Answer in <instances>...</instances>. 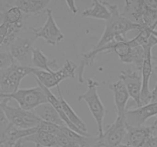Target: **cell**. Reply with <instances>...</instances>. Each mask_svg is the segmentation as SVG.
<instances>
[{"instance_id": "4", "label": "cell", "mask_w": 157, "mask_h": 147, "mask_svg": "<svg viewBox=\"0 0 157 147\" xmlns=\"http://www.w3.org/2000/svg\"><path fill=\"white\" fill-rule=\"evenodd\" d=\"M34 67L21 65L14 62L11 66L0 71V93L6 95L19 90L21 81L34 71Z\"/></svg>"}, {"instance_id": "15", "label": "cell", "mask_w": 157, "mask_h": 147, "mask_svg": "<svg viewBox=\"0 0 157 147\" xmlns=\"http://www.w3.org/2000/svg\"><path fill=\"white\" fill-rule=\"evenodd\" d=\"M144 0H126L125 6L121 13L122 16L130 22L141 25L143 23Z\"/></svg>"}, {"instance_id": "26", "label": "cell", "mask_w": 157, "mask_h": 147, "mask_svg": "<svg viewBox=\"0 0 157 147\" xmlns=\"http://www.w3.org/2000/svg\"><path fill=\"white\" fill-rule=\"evenodd\" d=\"M14 62L10 52L0 51V71L11 66Z\"/></svg>"}, {"instance_id": "19", "label": "cell", "mask_w": 157, "mask_h": 147, "mask_svg": "<svg viewBox=\"0 0 157 147\" xmlns=\"http://www.w3.org/2000/svg\"><path fill=\"white\" fill-rule=\"evenodd\" d=\"M82 16L86 18L100 19L106 22L111 16V13L106 5V2L93 0L92 6L83 10Z\"/></svg>"}, {"instance_id": "1", "label": "cell", "mask_w": 157, "mask_h": 147, "mask_svg": "<svg viewBox=\"0 0 157 147\" xmlns=\"http://www.w3.org/2000/svg\"><path fill=\"white\" fill-rule=\"evenodd\" d=\"M106 5L111 13V16L106 21L105 30L94 48H102L113 41H126V34L129 31H139L140 28V25L130 22L122 16L117 5L107 2Z\"/></svg>"}, {"instance_id": "2", "label": "cell", "mask_w": 157, "mask_h": 147, "mask_svg": "<svg viewBox=\"0 0 157 147\" xmlns=\"http://www.w3.org/2000/svg\"><path fill=\"white\" fill-rule=\"evenodd\" d=\"M88 88L84 94L78 97V101L83 100L86 103L90 113L93 115L96 123L98 129V139L102 137L104 133L103 122L105 116V108L103 103L101 100L98 94V87L99 86V82L93 79L89 78L87 81Z\"/></svg>"}, {"instance_id": "33", "label": "cell", "mask_w": 157, "mask_h": 147, "mask_svg": "<svg viewBox=\"0 0 157 147\" xmlns=\"http://www.w3.org/2000/svg\"><path fill=\"white\" fill-rule=\"evenodd\" d=\"M90 147H111L105 141L102 139H98L96 140V142L93 144Z\"/></svg>"}, {"instance_id": "29", "label": "cell", "mask_w": 157, "mask_h": 147, "mask_svg": "<svg viewBox=\"0 0 157 147\" xmlns=\"http://www.w3.org/2000/svg\"><path fill=\"white\" fill-rule=\"evenodd\" d=\"M9 28H10V24L6 23V22H2L0 24V48L3 45Z\"/></svg>"}, {"instance_id": "40", "label": "cell", "mask_w": 157, "mask_h": 147, "mask_svg": "<svg viewBox=\"0 0 157 147\" xmlns=\"http://www.w3.org/2000/svg\"><path fill=\"white\" fill-rule=\"evenodd\" d=\"M36 147H43V146H39V145H36ZM52 147H59V146H52Z\"/></svg>"}, {"instance_id": "37", "label": "cell", "mask_w": 157, "mask_h": 147, "mask_svg": "<svg viewBox=\"0 0 157 147\" xmlns=\"http://www.w3.org/2000/svg\"><path fill=\"white\" fill-rule=\"evenodd\" d=\"M4 137L3 135L0 134V147L4 146Z\"/></svg>"}, {"instance_id": "16", "label": "cell", "mask_w": 157, "mask_h": 147, "mask_svg": "<svg viewBox=\"0 0 157 147\" xmlns=\"http://www.w3.org/2000/svg\"><path fill=\"white\" fill-rule=\"evenodd\" d=\"M49 0H17L14 1V5L17 6L23 14L39 15L46 12Z\"/></svg>"}, {"instance_id": "34", "label": "cell", "mask_w": 157, "mask_h": 147, "mask_svg": "<svg viewBox=\"0 0 157 147\" xmlns=\"http://www.w3.org/2000/svg\"><path fill=\"white\" fill-rule=\"evenodd\" d=\"M157 102V82L154 87L153 90L151 91V100L150 103H156Z\"/></svg>"}, {"instance_id": "32", "label": "cell", "mask_w": 157, "mask_h": 147, "mask_svg": "<svg viewBox=\"0 0 157 147\" xmlns=\"http://www.w3.org/2000/svg\"><path fill=\"white\" fill-rule=\"evenodd\" d=\"M66 4L67 5L68 8L70 10L71 13L73 15H76L78 13V8L76 6V4H75V1L73 0H71V1H66Z\"/></svg>"}, {"instance_id": "17", "label": "cell", "mask_w": 157, "mask_h": 147, "mask_svg": "<svg viewBox=\"0 0 157 147\" xmlns=\"http://www.w3.org/2000/svg\"><path fill=\"white\" fill-rule=\"evenodd\" d=\"M32 64L36 69L52 72L58 70L59 67L57 64L56 60H51L39 48H33L32 54Z\"/></svg>"}, {"instance_id": "28", "label": "cell", "mask_w": 157, "mask_h": 147, "mask_svg": "<svg viewBox=\"0 0 157 147\" xmlns=\"http://www.w3.org/2000/svg\"><path fill=\"white\" fill-rule=\"evenodd\" d=\"M10 126V123L7 120L6 116L3 109L0 106V134H3Z\"/></svg>"}, {"instance_id": "8", "label": "cell", "mask_w": 157, "mask_h": 147, "mask_svg": "<svg viewBox=\"0 0 157 147\" xmlns=\"http://www.w3.org/2000/svg\"><path fill=\"white\" fill-rule=\"evenodd\" d=\"M155 45H157V38L152 34L149 38L147 44L143 45L145 51L144 60L141 70L142 77V91H141V102L142 104L146 105L150 103L151 91L149 89V81L151 76L153 72L152 66V49Z\"/></svg>"}, {"instance_id": "13", "label": "cell", "mask_w": 157, "mask_h": 147, "mask_svg": "<svg viewBox=\"0 0 157 147\" xmlns=\"http://www.w3.org/2000/svg\"><path fill=\"white\" fill-rule=\"evenodd\" d=\"M126 133V118L116 117L115 122L109 126L106 131H104L103 136L100 139H103L111 147H117L125 140Z\"/></svg>"}, {"instance_id": "10", "label": "cell", "mask_w": 157, "mask_h": 147, "mask_svg": "<svg viewBox=\"0 0 157 147\" xmlns=\"http://www.w3.org/2000/svg\"><path fill=\"white\" fill-rule=\"evenodd\" d=\"M120 80L123 82L129 97L135 101L137 107L143 106L141 102L142 77L139 71L135 69L122 70L120 74Z\"/></svg>"}, {"instance_id": "7", "label": "cell", "mask_w": 157, "mask_h": 147, "mask_svg": "<svg viewBox=\"0 0 157 147\" xmlns=\"http://www.w3.org/2000/svg\"><path fill=\"white\" fill-rule=\"evenodd\" d=\"M7 96L9 98L14 99L19 107L29 111H33L43 103H49L46 93L39 84L34 88L19 89L14 94Z\"/></svg>"}, {"instance_id": "31", "label": "cell", "mask_w": 157, "mask_h": 147, "mask_svg": "<svg viewBox=\"0 0 157 147\" xmlns=\"http://www.w3.org/2000/svg\"><path fill=\"white\" fill-rule=\"evenodd\" d=\"M142 147H157V136L149 138Z\"/></svg>"}, {"instance_id": "25", "label": "cell", "mask_w": 157, "mask_h": 147, "mask_svg": "<svg viewBox=\"0 0 157 147\" xmlns=\"http://www.w3.org/2000/svg\"><path fill=\"white\" fill-rule=\"evenodd\" d=\"M56 143L59 147H80L77 143L65 136L59 130L56 134Z\"/></svg>"}, {"instance_id": "11", "label": "cell", "mask_w": 157, "mask_h": 147, "mask_svg": "<svg viewBox=\"0 0 157 147\" xmlns=\"http://www.w3.org/2000/svg\"><path fill=\"white\" fill-rule=\"evenodd\" d=\"M155 116H157V102L126 110L125 113L126 125L132 127H142L149 118Z\"/></svg>"}, {"instance_id": "14", "label": "cell", "mask_w": 157, "mask_h": 147, "mask_svg": "<svg viewBox=\"0 0 157 147\" xmlns=\"http://www.w3.org/2000/svg\"><path fill=\"white\" fill-rule=\"evenodd\" d=\"M109 89L113 93L114 103L117 110V117H125V113L126 112V104L130 97L126 86L121 80H119L118 81L112 84L109 86Z\"/></svg>"}, {"instance_id": "27", "label": "cell", "mask_w": 157, "mask_h": 147, "mask_svg": "<svg viewBox=\"0 0 157 147\" xmlns=\"http://www.w3.org/2000/svg\"><path fill=\"white\" fill-rule=\"evenodd\" d=\"M37 127L39 130H43V131L52 133V134L56 135V136L59 132L60 128H61V127H59V126L55 125V124H50V123L45 122V121L43 120H41V122L39 123Z\"/></svg>"}, {"instance_id": "24", "label": "cell", "mask_w": 157, "mask_h": 147, "mask_svg": "<svg viewBox=\"0 0 157 147\" xmlns=\"http://www.w3.org/2000/svg\"><path fill=\"white\" fill-rule=\"evenodd\" d=\"M132 49L129 40L121 41H116L113 46V52H116V55L119 56L120 61L123 63L126 58L129 56V53Z\"/></svg>"}, {"instance_id": "38", "label": "cell", "mask_w": 157, "mask_h": 147, "mask_svg": "<svg viewBox=\"0 0 157 147\" xmlns=\"http://www.w3.org/2000/svg\"><path fill=\"white\" fill-rule=\"evenodd\" d=\"M117 147H132V146L127 145V144H121V145H120L119 146H117Z\"/></svg>"}, {"instance_id": "9", "label": "cell", "mask_w": 157, "mask_h": 147, "mask_svg": "<svg viewBox=\"0 0 157 147\" xmlns=\"http://www.w3.org/2000/svg\"><path fill=\"white\" fill-rule=\"evenodd\" d=\"M46 13L47 17L44 25L39 28H32V29L37 38H43L48 44L56 46L63 41L64 34L56 22L52 10L47 9Z\"/></svg>"}, {"instance_id": "21", "label": "cell", "mask_w": 157, "mask_h": 147, "mask_svg": "<svg viewBox=\"0 0 157 147\" xmlns=\"http://www.w3.org/2000/svg\"><path fill=\"white\" fill-rule=\"evenodd\" d=\"M33 142L36 144V145L43 147L58 146L56 143V135L43 131V130H39V129L33 135H30L22 139V142Z\"/></svg>"}, {"instance_id": "22", "label": "cell", "mask_w": 157, "mask_h": 147, "mask_svg": "<svg viewBox=\"0 0 157 147\" xmlns=\"http://www.w3.org/2000/svg\"><path fill=\"white\" fill-rule=\"evenodd\" d=\"M145 51L143 46H136L132 47L129 56L126 58L123 63L133 65L135 70L141 71L143 67V60H144Z\"/></svg>"}, {"instance_id": "18", "label": "cell", "mask_w": 157, "mask_h": 147, "mask_svg": "<svg viewBox=\"0 0 157 147\" xmlns=\"http://www.w3.org/2000/svg\"><path fill=\"white\" fill-rule=\"evenodd\" d=\"M33 111L41 120L50 123V124H55V125L59 126V127H66L55 108L49 103L40 105L36 107Z\"/></svg>"}, {"instance_id": "35", "label": "cell", "mask_w": 157, "mask_h": 147, "mask_svg": "<svg viewBox=\"0 0 157 147\" xmlns=\"http://www.w3.org/2000/svg\"><path fill=\"white\" fill-rule=\"evenodd\" d=\"M145 3L150 8L157 10V0H147L145 1Z\"/></svg>"}, {"instance_id": "30", "label": "cell", "mask_w": 157, "mask_h": 147, "mask_svg": "<svg viewBox=\"0 0 157 147\" xmlns=\"http://www.w3.org/2000/svg\"><path fill=\"white\" fill-rule=\"evenodd\" d=\"M14 5V1H8V0H0V20L3 16L8 9Z\"/></svg>"}, {"instance_id": "20", "label": "cell", "mask_w": 157, "mask_h": 147, "mask_svg": "<svg viewBox=\"0 0 157 147\" xmlns=\"http://www.w3.org/2000/svg\"><path fill=\"white\" fill-rule=\"evenodd\" d=\"M57 91H58L59 94V101L60 103H61L62 106H63V110H64L68 120H69L75 127H76L77 128L79 129L82 132H83V133H89L88 129H87V127L85 123H84L83 120L78 117V115L75 113V110L71 107L70 105H69V103H68V102L64 99L63 94H62L61 92V90H60L59 86L57 87Z\"/></svg>"}, {"instance_id": "12", "label": "cell", "mask_w": 157, "mask_h": 147, "mask_svg": "<svg viewBox=\"0 0 157 147\" xmlns=\"http://www.w3.org/2000/svg\"><path fill=\"white\" fill-rule=\"evenodd\" d=\"M157 127V119L153 124L148 127L142 126L138 127H129L126 125L127 133L125 139L126 144L132 147H142L146 141L153 136V133Z\"/></svg>"}, {"instance_id": "3", "label": "cell", "mask_w": 157, "mask_h": 147, "mask_svg": "<svg viewBox=\"0 0 157 147\" xmlns=\"http://www.w3.org/2000/svg\"><path fill=\"white\" fill-rule=\"evenodd\" d=\"M37 39L32 28H25L22 30L16 41L10 47V53L11 54L15 62L27 67H33L32 54L33 50V44Z\"/></svg>"}, {"instance_id": "39", "label": "cell", "mask_w": 157, "mask_h": 147, "mask_svg": "<svg viewBox=\"0 0 157 147\" xmlns=\"http://www.w3.org/2000/svg\"><path fill=\"white\" fill-rule=\"evenodd\" d=\"M153 72L155 74H156V75H157V64L153 67Z\"/></svg>"}, {"instance_id": "23", "label": "cell", "mask_w": 157, "mask_h": 147, "mask_svg": "<svg viewBox=\"0 0 157 147\" xmlns=\"http://www.w3.org/2000/svg\"><path fill=\"white\" fill-rule=\"evenodd\" d=\"M23 15L22 12L17 6L13 5L6 11L0 21L2 22H6L10 25L20 23L23 22Z\"/></svg>"}, {"instance_id": "36", "label": "cell", "mask_w": 157, "mask_h": 147, "mask_svg": "<svg viewBox=\"0 0 157 147\" xmlns=\"http://www.w3.org/2000/svg\"><path fill=\"white\" fill-rule=\"evenodd\" d=\"M22 140H19L15 143V145L13 147H22Z\"/></svg>"}, {"instance_id": "6", "label": "cell", "mask_w": 157, "mask_h": 147, "mask_svg": "<svg viewBox=\"0 0 157 147\" xmlns=\"http://www.w3.org/2000/svg\"><path fill=\"white\" fill-rule=\"evenodd\" d=\"M10 101L11 100H8L0 103L10 125L17 129L25 130L37 127L41 122V120L33 110L29 111L20 107L12 106L9 105Z\"/></svg>"}, {"instance_id": "5", "label": "cell", "mask_w": 157, "mask_h": 147, "mask_svg": "<svg viewBox=\"0 0 157 147\" xmlns=\"http://www.w3.org/2000/svg\"><path fill=\"white\" fill-rule=\"evenodd\" d=\"M77 65L70 60H66L63 67L58 70L52 72L34 69L33 74L36 77V81H39L45 88L50 90L54 87L59 86L62 81L68 78H74Z\"/></svg>"}]
</instances>
